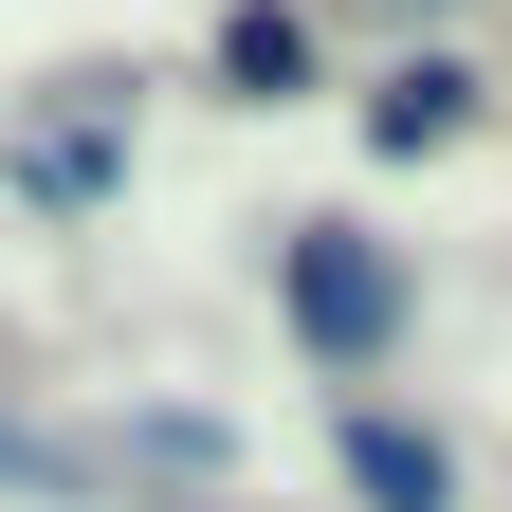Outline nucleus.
<instances>
[{
  "label": "nucleus",
  "mask_w": 512,
  "mask_h": 512,
  "mask_svg": "<svg viewBox=\"0 0 512 512\" xmlns=\"http://www.w3.org/2000/svg\"><path fill=\"white\" fill-rule=\"evenodd\" d=\"M275 293H293L311 366H384V348H403V256L348 238V220H293V238H275Z\"/></svg>",
  "instance_id": "obj_1"
},
{
  "label": "nucleus",
  "mask_w": 512,
  "mask_h": 512,
  "mask_svg": "<svg viewBox=\"0 0 512 512\" xmlns=\"http://www.w3.org/2000/svg\"><path fill=\"white\" fill-rule=\"evenodd\" d=\"M366 128H384V147H458V128H476V74H458V55H403V74L366 92Z\"/></svg>",
  "instance_id": "obj_2"
},
{
  "label": "nucleus",
  "mask_w": 512,
  "mask_h": 512,
  "mask_svg": "<svg viewBox=\"0 0 512 512\" xmlns=\"http://www.w3.org/2000/svg\"><path fill=\"white\" fill-rule=\"evenodd\" d=\"M348 476H366L384 512H458V476H439V439H403V421H366V403H348Z\"/></svg>",
  "instance_id": "obj_3"
},
{
  "label": "nucleus",
  "mask_w": 512,
  "mask_h": 512,
  "mask_svg": "<svg viewBox=\"0 0 512 512\" xmlns=\"http://www.w3.org/2000/svg\"><path fill=\"white\" fill-rule=\"evenodd\" d=\"M220 55H238V74H256V92H293V74H311V37H293V19H275V0H256V19H238V37H220Z\"/></svg>",
  "instance_id": "obj_4"
}]
</instances>
